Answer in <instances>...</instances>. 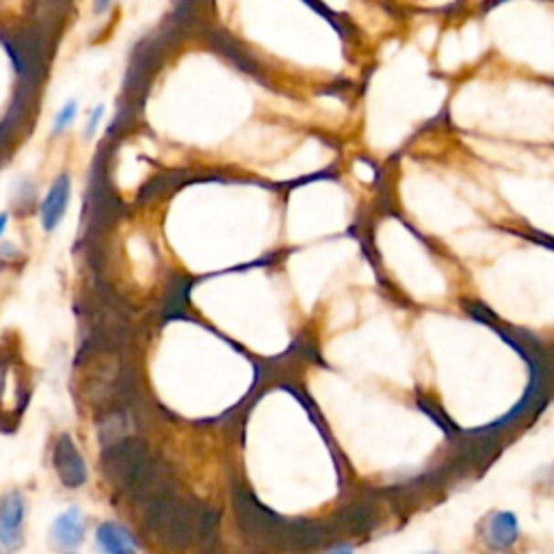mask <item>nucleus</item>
I'll return each instance as SVG.
<instances>
[{
    "label": "nucleus",
    "mask_w": 554,
    "mask_h": 554,
    "mask_svg": "<svg viewBox=\"0 0 554 554\" xmlns=\"http://www.w3.org/2000/svg\"><path fill=\"white\" fill-rule=\"evenodd\" d=\"M25 498L11 492L0 500V554H14L25 541Z\"/></svg>",
    "instance_id": "obj_1"
},
{
    "label": "nucleus",
    "mask_w": 554,
    "mask_h": 554,
    "mask_svg": "<svg viewBox=\"0 0 554 554\" xmlns=\"http://www.w3.org/2000/svg\"><path fill=\"white\" fill-rule=\"evenodd\" d=\"M52 463H55L59 479H61L66 487L76 489L87 483L85 459H82L80 451L76 449L74 440L69 438L68 433H63L61 438L57 440L55 453H52Z\"/></svg>",
    "instance_id": "obj_2"
},
{
    "label": "nucleus",
    "mask_w": 554,
    "mask_h": 554,
    "mask_svg": "<svg viewBox=\"0 0 554 554\" xmlns=\"http://www.w3.org/2000/svg\"><path fill=\"white\" fill-rule=\"evenodd\" d=\"M85 539V517L79 506H69L55 517L50 527V544L57 550H74Z\"/></svg>",
    "instance_id": "obj_3"
},
{
    "label": "nucleus",
    "mask_w": 554,
    "mask_h": 554,
    "mask_svg": "<svg viewBox=\"0 0 554 554\" xmlns=\"http://www.w3.org/2000/svg\"><path fill=\"white\" fill-rule=\"evenodd\" d=\"M69 197H72V180H69L68 174H61L52 182L48 196L41 202V226H44L46 232H55L59 223L63 221Z\"/></svg>",
    "instance_id": "obj_4"
},
{
    "label": "nucleus",
    "mask_w": 554,
    "mask_h": 554,
    "mask_svg": "<svg viewBox=\"0 0 554 554\" xmlns=\"http://www.w3.org/2000/svg\"><path fill=\"white\" fill-rule=\"evenodd\" d=\"M520 539V524L511 511H496L487 517L485 541L496 550H509Z\"/></svg>",
    "instance_id": "obj_5"
},
{
    "label": "nucleus",
    "mask_w": 554,
    "mask_h": 554,
    "mask_svg": "<svg viewBox=\"0 0 554 554\" xmlns=\"http://www.w3.org/2000/svg\"><path fill=\"white\" fill-rule=\"evenodd\" d=\"M96 544L102 554H137L139 546L133 533L117 522H102L96 530Z\"/></svg>",
    "instance_id": "obj_6"
},
{
    "label": "nucleus",
    "mask_w": 554,
    "mask_h": 554,
    "mask_svg": "<svg viewBox=\"0 0 554 554\" xmlns=\"http://www.w3.org/2000/svg\"><path fill=\"white\" fill-rule=\"evenodd\" d=\"M76 115H79V104L74 102V100H69V102H66L61 106V111H59L57 117H55V123H52V133L59 134L63 133L66 128H69L76 120Z\"/></svg>",
    "instance_id": "obj_7"
},
{
    "label": "nucleus",
    "mask_w": 554,
    "mask_h": 554,
    "mask_svg": "<svg viewBox=\"0 0 554 554\" xmlns=\"http://www.w3.org/2000/svg\"><path fill=\"white\" fill-rule=\"evenodd\" d=\"M102 117H104V104H98L96 109L91 111L90 123H87V128H85L87 137H93V133L98 131V126H100V122H102Z\"/></svg>",
    "instance_id": "obj_8"
},
{
    "label": "nucleus",
    "mask_w": 554,
    "mask_h": 554,
    "mask_svg": "<svg viewBox=\"0 0 554 554\" xmlns=\"http://www.w3.org/2000/svg\"><path fill=\"white\" fill-rule=\"evenodd\" d=\"M325 554H356V552H353L351 546H336V548H332V550H327Z\"/></svg>",
    "instance_id": "obj_9"
},
{
    "label": "nucleus",
    "mask_w": 554,
    "mask_h": 554,
    "mask_svg": "<svg viewBox=\"0 0 554 554\" xmlns=\"http://www.w3.org/2000/svg\"><path fill=\"white\" fill-rule=\"evenodd\" d=\"M7 223H9V212H0V239H3L5 229H7Z\"/></svg>",
    "instance_id": "obj_10"
},
{
    "label": "nucleus",
    "mask_w": 554,
    "mask_h": 554,
    "mask_svg": "<svg viewBox=\"0 0 554 554\" xmlns=\"http://www.w3.org/2000/svg\"><path fill=\"white\" fill-rule=\"evenodd\" d=\"M424 554H440V552H433V550H431V552H424Z\"/></svg>",
    "instance_id": "obj_11"
}]
</instances>
